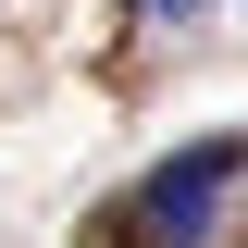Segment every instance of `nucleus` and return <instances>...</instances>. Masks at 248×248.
Listing matches in <instances>:
<instances>
[{"instance_id":"1","label":"nucleus","mask_w":248,"mask_h":248,"mask_svg":"<svg viewBox=\"0 0 248 248\" xmlns=\"http://www.w3.org/2000/svg\"><path fill=\"white\" fill-rule=\"evenodd\" d=\"M236 174H248V137H199V149H174V161L149 174V199H137L124 223H137L149 248H199V236H211V211H223V186H236Z\"/></svg>"},{"instance_id":"2","label":"nucleus","mask_w":248,"mask_h":248,"mask_svg":"<svg viewBox=\"0 0 248 248\" xmlns=\"http://www.w3.org/2000/svg\"><path fill=\"white\" fill-rule=\"evenodd\" d=\"M137 13H161V25H186V13H211V0H137Z\"/></svg>"}]
</instances>
